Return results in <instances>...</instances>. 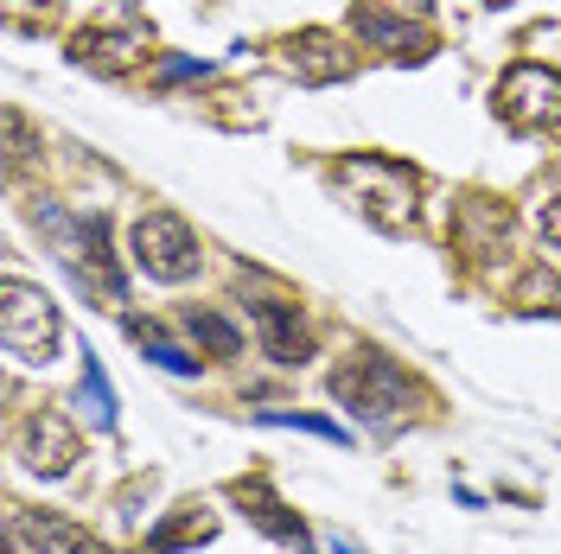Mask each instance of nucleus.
Masks as SVG:
<instances>
[{
	"mask_svg": "<svg viewBox=\"0 0 561 554\" xmlns=\"http://www.w3.org/2000/svg\"><path fill=\"white\" fill-rule=\"evenodd\" d=\"M280 65L294 70L300 83H339V77H351V51H345V38H332V33H294L280 45Z\"/></svg>",
	"mask_w": 561,
	"mask_h": 554,
	"instance_id": "obj_8",
	"label": "nucleus"
},
{
	"mask_svg": "<svg viewBox=\"0 0 561 554\" xmlns=\"http://www.w3.org/2000/svg\"><path fill=\"white\" fill-rule=\"evenodd\" d=\"M497 115L511 128H556L561 122V77L542 65H517L497 83Z\"/></svg>",
	"mask_w": 561,
	"mask_h": 554,
	"instance_id": "obj_6",
	"label": "nucleus"
},
{
	"mask_svg": "<svg viewBox=\"0 0 561 554\" xmlns=\"http://www.w3.org/2000/svg\"><path fill=\"white\" fill-rule=\"evenodd\" d=\"M83 402H90L96 427H115V389H108L103 363H96V350H90V363H83Z\"/></svg>",
	"mask_w": 561,
	"mask_h": 554,
	"instance_id": "obj_16",
	"label": "nucleus"
},
{
	"mask_svg": "<svg viewBox=\"0 0 561 554\" xmlns=\"http://www.w3.org/2000/svg\"><path fill=\"white\" fill-rule=\"evenodd\" d=\"M339 185L351 192V205L364 210L370 223H383V230H402L415 217V173L396 166V160H377V153L345 160L339 166Z\"/></svg>",
	"mask_w": 561,
	"mask_h": 554,
	"instance_id": "obj_2",
	"label": "nucleus"
},
{
	"mask_svg": "<svg viewBox=\"0 0 561 554\" xmlns=\"http://www.w3.org/2000/svg\"><path fill=\"white\" fill-rule=\"evenodd\" d=\"M536 223H542V243L561 255V198H549V205L536 210Z\"/></svg>",
	"mask_w": 561,
	"mask_h": 554,
	"instance_id": "obj_19",
	"label": "nucleus"
},
{
	"mask_svg": "<svg viewBox=\"0 0 561 554\" xmlns=\"http://www.w3.org/2000/svg\"><path fill=\"white\" fill-rule=\"evenodd\" d=\"M332 395H339L345 408H357L364 420L389 427V420H402L409 382H402V370H396L389 357H377V350H357V357H351L345 370L332 377Z\"/></svg>",
	"mask_w": 561,
	"mask_h": 554,
	"instance_id": "obj_3",
	"label": "nucleus"
},
{
	"mask_svg": "<svg viewBox=\"0 0 561 554\" xmlns=\"http://www.w3.org/2000/svg\"><path fill=\"white\" fill-rule=\"evenodd\" d=\"M128 332L140 338V350H147V357H153L160 370H173V377H198V357H185V350H179L173 338H167V332H160V325H140V319H135Z\"/></svg>",
	"mask_w": 561,
	"mask_h": 554,
	"instance_id": "obj_15",
	"label": "nucleus"
},
{
	"mask_svg": "<svg viewBox=\"0 0 561 554\" xmlns=\"http://www.w3.org/2000/svg\"><path fill=\"white\" fill-rule=\"evenodd\" d=\"M20 459L33 472H45V478H65L70 465H77V434L58 415H33L20 427Z\"/></svg>",
	"mask_w": 561,
	"mask_h": 554,
	"instance_id": "obj_9",
	"label": "nucleus"
},
{
	"mask_svg": "<svg viewBox=\"0 0 561 554\" xmlns=\"http://www.w3.org/2000/svg\"><path fill=\"white\" fill-rule=\"evenodd\" d=\"M0 338L20 363H51L58 350V307L26 287V280H7V307H0Z\"/></svg>",
	"mask_w": 561,
	"mask_h": 554,
	"instance_id": "obj_4",
	"label": "nucleus"
},
{
	"mask_svg": "<svg viewBox=\"0 0 561 554\" xmlns=\"http://www.w3.org/2000/svg\"><path fill=\"white\" fill-rule=\"evenodd\" d=\"M135 262L153 280H192L198 275V236L185 230V217L173 210H147L135 223Z\"/></svg>",
	"mask_w": 561,
	"mask_h": 554,
	"instance_id": "obj_5",
	"label": "nucleus"
},
{
	"mask_svg": "<svg viewBox=\"0 0 561 554\" xmlns=\"http://www.w3.org/2000/svg\"><path fill=\"white\" fill-rule=\"evenodd\" d=\"M268 427H300V434H319V440H345V427H332V420H313V415H287V408H268Z\"/></svg>",
	"mask_w": 561,
	"mask_h": 554,
	"instance_id": "obj_18",
	"label": "nucleus"
},
{
	"mask_svg": "<svg viewBox=\"0 0 561 554\" xmlns=\"http://www.w3.org/2000/svg\"><path fill=\"white\" fill-rule=\"evenodd\" d=\"M389 13H409V20H427L434 13V0H383Z\"/></svg>",
	"mask_w": 561,
	"mask_h": 554,
	"instance_id": "obj_20",
	"label": "nucleus"
},
{
	"mask_svg": "<svg viewBox=\"0 0 561 554\" xmlns=\"http://www.w3.org/2000/svg\"><path fill=\"white\" fill-rule=\"evenodd\" d=\"M357 33L370 38V45H383V51H396V58H427V51H434V38H427V26H402V20H389V13H377V7H364V13H357Z\"/></svg>",
	"mask_w": 561,
	"mask_h": 554,
	"instance_id": "obj_13",
	"label": "nucleus"
},
{
	"mask_svg": "<svg viewBox=\"0 0 561 554\" xmlns=\"http://www.w3.org/2000/svg\"><path fill=\"white\" fill-rule=\"evenodd\" d=\"M485 7H504V0H485Z\"/></svg>",
	"mask_w": 561,
	"mask_h": 554,
	"instance_id": "obj_22",
	"label": "nucleus"
},
{
	"mask_svg": "<svg viewBox=\"0 0 561 554\" xmlns=\"http://www.w3.org/2000/svg\"><path fill=\"white\" fill-rule=\"evenodd\" d=\"M249 319L262 325V345L275 363H300L307 357V325H300V307L287 300H249Z\"/></svg>",
	"mask_w": 561,
	"mask_h": 554,
	"instance_id": "obj_10",
	"label": "nucleus"
},
{
	"mask_svg": "<svg viewBox=\"0 0 561 554\" xmlns=\"http://www.w3.org/2000/svg\"><path fill=\"white\" fill-rule=\"evenodd\" d=\"M38 230L58 243V262L70 268V280H77L83 293L122 300V275H115V262H108L103 217H58V210H38Z\"/></svg>",
	"mask_w": 561,
	"mask_h": 554,
	"instance_id": "obj_1",
	"label": "nucleus"
},
{
	"mask_svg": "<svg viewBox=\"0 0 561 554\" xmlns=\"http://www.w3.org/2000/svg\"><path fill=\"white\" fill-rule=\"evenodd\" d=\"M237 497H243L249 504V517L262 522V529H268V535H275V542H287V549H313V535H307V522L300 517H287V504H280L275 490L262 485V478H255V485H237Z\"/></svg>",
	"mask_w": 561,
	"mask_h": 554,
	"instance_id": "obj_12",
	"label": "nucleus"
},
{
	"mask_svg": "<svg viewBox=\"0 0 561 554\" xmlns=\"http://www.w3.org/2000/svg\"><path fill=\"white\" fill-rule=\"evenodd\" d=\"M147 51H153V33L147 26H115V33H83L77 38V65L83 70H103V77H122V70L147 65Z\"/></svg>",
	"mask_w": 561,
	"mask_h": 554,
	"instance_id": "obj_7",
	"label": "nucleus"
},
{
	"mask_svg": "<svg viewBox=\"0 0 561 554\" xmlns=\"http://www.w3.org/2000/svg\"><path fill=\"white\" fill-rule=\"evenodd\" d=\"M7 542H38V554H108V549H96L90 535H77L65 522H38L33 510H20V504H13V517H7Z\"/></svg>",
	"mask_w": 561,
	"mask_h": 554,
	"instance_id": "obj_11",
	"label": "nucleus"
},
{
	"mask_svg": "<svg viewBox=\"0 0 561 554\" xmlns=\"http://www.w3.org/2000/svg\"><path fill=\"white\" fill-rule=\"evenodd\" d=\"M192 332H198V338H205V345L217 350V357H237V350H243V338H237V325H224L217 312H192Z\"/></svg>",
	"mask_w": 561,
	"mask_h": 554,
	"instance_id": "obj_17",
	"label": "nucleus"
},
{
	"mask_svg": "<svg viewBox=\"0 0 561 554\" xmlns=\"http://www.w3.org/2000/svg\"><path fill=\"white\" fill-rule=\"evenodd\" d=\"M332 549H339V554H364V549H351V542H332Z\"/></svg>",
	"mask_w": 561,
	"mask_h": 554,
	"instance_id": "obj_21",
	"label": "nucleus"
},
{
	"mask_svg": "<svg viewBox=\"0 0 561 554\" xmlns=\"http://www.w3.org/2000/svg\"><path fill=\"white\" fill-rule=\"evenodd\" d=\"M210 535H217V522H210L198 504H179V517L167 522V529H153V535H147V549L173 554V549H185V542H210Z\"/></svg>",
	"mask_w": 561,
	"mask_h": 554,
	"instance_id": "obj_14",
	"label": "nucleus"
}]
</instances>
